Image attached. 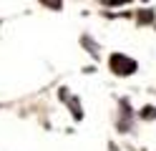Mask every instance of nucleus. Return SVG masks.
Wrapping results in <instances>:
<instances>
[{
    "instance_id": "1",
    "label": "nucleus",
    "mask_w": 156,
    "mask_h": 151,
    "mask_svg": "<svg viewBox=\"0 0 156 151\" xmlns=\"http://www.w3.org/2000/svg\"><path fill=\"white\" fill-rule=\"evenodd\" d=\"M108 63H111V70L119 73V76H129V73L136 70V60H131L129 56H123V53H113Z\"/></svg>"
},
{
    "instance_id": "2",
    "label": "nucleus",
    "mask_w": 156,
    "mask_h": 151,
    "mask_svg": "<svg viewBox=\"0 0 156 151\" xmlns=\"http://www.w3.org/2000/svg\"><path fill=\"white\" fill-rule=\"evenodd\" d=\"M43 5H48V8H53V10H61V5H63V0H41Z\"/></svg>"
}]
</instances>
